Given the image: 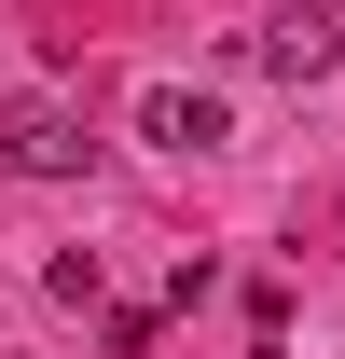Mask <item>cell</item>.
<instances>
[{"mask_svg": "<svg viewBox=\"0 0 345 359\" xmlns=\"http://www.w3.org/2000/svg\"><path fill=\"white\" fill-rule=\"evenodd\" d=\"M83 111H69V97H14V111H0V180H83Z\"/></svg>", "mask_w": 345, "mask_h": 359, "instance_id": "obj_1", "label": "cell"}, {"mask_svg": "<svg viewBox=\"0 0 345 359\" xmlns=\"http://www.w3.org/2000/svg\"><path fill=\"white\" fill-rule=\"evenodd\" d=\"M249 69H276V83H332V69H345V14H332V0H276V14L249 28Z\"/></svg>", "mask_w": 345, "mask_h": 359, "instance_id": "obj_2", "label": "cell"}, {"mask_svg": "<svg viewBox=\"0 0 345 359\" xmlns=\"http://www.w3.org/2000/svg\"><path fill=\"white\" fill-rule=\"evenodd\" d=\"M138 138H152V152H221L235 111H221L208 83H152V97H138Z\"/></svg>", "mask_w": 345, "mask_h": 359, "instance_id": "obj_3", "label": "cell"}, {"mask_svg": "<svg viewBox=\"0 0 345 359\" xmlns=\"http://www.w3.org/2000/svg\"><path fill=\"white\" fill-rule=\"evenodd\" d=\"M152 346H166V318H152V304H111V359H152Z\"/></svg>", "mask_w": 345, "mask_h": 359, "instance_id": "obj_4", "label": "cell"}]
</instances>
